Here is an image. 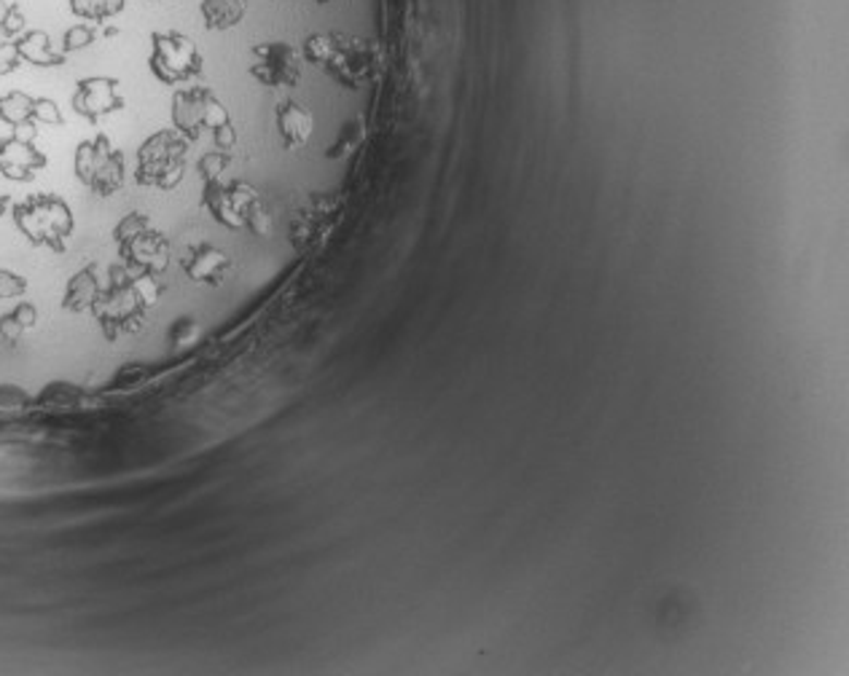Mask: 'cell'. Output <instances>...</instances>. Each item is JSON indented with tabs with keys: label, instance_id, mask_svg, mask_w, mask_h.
Masks as SVG:
<instances>
[{
	"label": "cell",
	"instance_id": "8992f818",
	"mask_svg": "<svg viewBox=\"0 0 849 676\" xmlns=\"http://www.w3.org/2000/svg\"><path fill=\"white\" fill-rule=\"evenodd\" d=\"M304 44L291 40H258L251 46V65L247 75L267 89H296L304 78Z\"/></svg>",
	"mask_w": 849,
	"mask_h": 676
},
{
	"label": "cell",
	"instance_id": "83f0119b",
	"mask_svg": "<svg viewBox=\"0 0 849 676\" xmlns=\"http://www.w3.org/2000/svg\"><path fill=\"white\" fill-rule=\"evenodd\" d=\"M9 207H11V199H9V196L0 194V218L5 216V210H9Z\"/></svg>",
	"mask_w": 849,
	"mask_h": 676
},
{
	"label": "cell",
	"instance_id": "30bf717a",
	"mask_svg": "<svg viewBox=\"0 0 849 676\" xmlns=\"http://www.w3.org/2000/svg\"><path fill=\"white\" fill-rule=\"evenodd\" d=\"M71 106L81 119L97 124L106 115L117 113L124 108V97L119 95V81L111 75H89L76 84V91L71 97Z\"/></svg>",
	"mask_w": 849,
	"mask_h": 676
},
{
	"label": "cell",
	"instance_id": "7a4b0ae2",
	"mask_svg": "<svg viewBox=\"0 0 849 676\" xmlns=\"http://www.w3.org/2000/svg\"><path fill=\"white\" fill-rule=\"evenodd\" d=\"M172 124L189 143L199 140L205 132H213L218 150L232 153L236 146V130L232 113L210 86H183L172 95Z\"/></svg>",
	"mask_w": 849,
	"mask_h": 676
},
{
	"label": "cell",
	"instance_id": "603a6c76",
	"mask_svg": "<svg viewBox=\"0 0 849 676\" xmlns=\"http://www.w3.org/2000/svg\"><path fill=\"white\" fill-rule=\"evenodd\" d=\"M148 225H151V221H148V216H143V212H130V216L121 218L117 229H113V239H117V245H119V242L130 239V236H135V234H141V231L148 229Z\"/></svg>",
	"mask_w": 849,
	"mask_h": 676
},
{
	"label": "cell",
	"instance_id": "d4e9b609",
	"mask_svg": "<svg viewBox=\"0 0 849 676\" xmlns=\"http://www.w3.org/2000/svg\"><path fill=\"white\" fill-rule=\"evenodd\" d=\"M20 67H22V57H20V49H16V40L5 38L3 44H0V75H9L20 71Z\"/></svg>",
	"mask_w": 849,
	"mask_h": 676
},
{
	"label": "cell",
	"instance_id": "2e32d148",
	"mask_svg": "<svg viewBox=\"0 0 849 676\" xmlns=\"http://www.w3.org/2000/svg\"><path fill=\"white\" fill-rule=\"evenodd\" d=\"M251 11V0H202L199 14L207 30H234Z\"/></svg>",
	"mask_w": 849,
	"mask_h": 676
},
{
	"label": "cell",
	"instance_id": "7c38bea8",
	"mask_svg": "<svg viewBox=\"0 0 849 676\" xmlns=\"http://www.w3.org/2000/svg\"><path fill=\"white\" fill-rule=\"evenodd\" d=\"M275 126L280 146L286 150H302L315 132V113L304 102L286 97L275 106Z\"/></svg>",
	"mask_w": 849,
	"mask_h": 676
},
{
	"label": "cell",
	"instance_id": "277c9868",
	"mask_svg": "<svg viewBox=\"0 0 849 676\" xmlns=\"http://www.w3.org/2000/svg\"><path fill=\"white\" fill-rule=\"evenodd\" d=\"M14 225L31 245L46 247L51 253H65L73 234V210L62 196L33 194L14 205Z\"/></svg>",
	"mask_w": 849,
	"mask_h": 676
},
{
	"label": "cell",
	"instance_id": "44dd1931",
	"mask_svg": "<svg viewBox=\"0 0 849 676\" xmlns=\"http://www.w3.org/2000/svg\"><path fill=\"white\" fill-rule=\"evenodd\" d=\"M229 164H232V153L216 148V150H207L205 156H199L196 170H199L202 181L213 183V181H223V172L229 170Z\"/></svg>",
	"mask_w": 849,
	"mask_h": 676
},
{
	"label": "cell",
	"instance_id": "4316f807",
	"mask_svg": "<svg viewBox=\"0 0 849 676\" xmlns=\"http://www.w3.org/2000/svg\"><path fill=\"white\" fill-rule=\"evenodd\" d=\"M196 339H199V328H196L192 320H186L181 328H175V344H194Z\"/></svg>",
	"mask_w": 849,
	"mask_h": 676
},
{
	"label": "cell",
	"instance_id": "5bb4252c",
	"mask_svg": "<svg viewBox=\"0 0 849 676\" xmlns=\"http://www.w3.org/2000/svg\"><path fill=\"white\" fill-rule=\"evenodd\" d=\"M16 40V49H20L22 62L33 67H62L65 65L68 54L62 49H57L54 40L46 30H25Z\"/></svg>",
	"mask_w": 849,
	"mask_h": 676
},
{
	"label": "cell",
	"instance_id": "7402d4cb",
	"mask_svg": "<svg viewBox=\"0 0 849 676\" xmlns=\"http://www.w3.org/2000/svg\"><path fill=\"white\" fill-rule=\"evenodd\" d=\"M95 40H97L95 25H89V22H76V25L68 27L65 36H62V51H65V54H73V51H81L86 49V46H92Z\"/></svg>",
	"mask_w": 849,
	"mask_h": 676
},
{
	"label": "cell",
	"instance_id": "484cf974",
	"mask_svg": "<svg viewBox=\"0 0 849 676\" xmlns=\"http://www.w3.org/2000/svg\"><path fill=\"white\" fill-rule=\"evenodd\" d=\"M62 113L57 108L54 100L49 97H36V124H49V126H60L62 124Z\"/></svg>",
	"mask_w": 849,
	"mask_h": 676
},
{
	"label": "cell",
	"instance_id": "cb8c5ba5",
	"mask_svg": "<svg viewBox=\"0 0 849 676\" xmlns=\"http://www.w3.org/2000/svg\"><path fill=\"white\" fill-rule=\"evenodd\" d=\"M27 293V280L25 276L14 274V271L0 269V300L9 298H20Z\"/></svg>",
	"mask_w": 849,
	"mask_h": 676
},
{
	"label": "cell",
	"instance_id": "e0dca14e",
	"mask_svg": "<svg viewBox=\"0 0 849 676\" xmlns=\"http://www.w3.org/2000/svg\"><path fill=\"white\" fill-rule=\"evenodd\" d=\"M0 121L14 130H33L36 126V97L25 91H5L0 95Z\"/></svg>",
	"mask_w": 849,
	"mask_h": 676
},
{
	"label": "cell",
	"instance_id": "3957f363",
	"mask_svg": "<svg viewBox=\"0 0 849 676\" xmlns=\"http://www.w3.org/2000/svg\"><path fill=\"white\" fill-rule=\"evenodd\" d=\"M202 207L216 223L232 231H251L256 236L271 234V216L264 194L247 181H213L202 188Z\"/></svg>",
	"mask_w": 849,
	"mask_h": 676
},
{
	"label": "cell",
	"instance_id": "6da1fadb",
	"mask_svg": "<svg viewBox=\"0 0 849 676\" xmlns=\"http://www.w3.org/2000/svg\"><path fill=\"white\" fill-rule=\"evenodd\" d=\"M111 287L102 291L97 304L92 306V315L97 317L108 339H117L121 333L141 331L146 311L159 298V287H156V276L143 271L132 274L130 269H119V266L111 269Z\"/></svg>",
	"mask_w": 849,
	"mask_h": 676
},
{
	"label": "cell",
	"instance_id": "d6986e66",
	"mask_svg": "<svg viewBox=\"0 0 849 676\" xmlns=\"http://www.w3.org/2000/svg\"><path fill=\"white\" fill-rule=\"evenodd\" d=\"M124 5L126 0H71V14L92 22V25H102V22L119 16Z\"/></svg>",
	"mask_w": 849,
	"mask_h": 676
},
{
	"label": "cell",
	"instance_id": "9a60e30c",
	"mask_svg": "<svg viewBox=\"0 0 849 676\" xmlns=\"http://www.w3.org/2000/svg\"><path fill=\"white\" fill-rule=\"evenodd\" d=\"M100 293L102 285L100 280H97V266L89 263L71 276V282H68L65 287V296H62V306H65L68 311H76V315H81V311H92V306L97 304Z\"/></svg>",
	"mask_w": 849,
	"mask_h": 676
},
{
	"label": "cell",
	"instance_id": "8fae6325",
	"mask_svg": "<svg viewBox=\"0 0 849 676\" xmlns=\"http://www.w3.org/2000/svg\"><path fill=\"white\" fill-rule=\"evenodd\" d=\"M49 164L44 150L36 143L25 140L20 135H11L0 140V175L14 183H27Z\"/></svg>",
	"mask_w": 849,
	"mask_h": 676
},
{
	"label": "cell",
	"instance_id": "ba28073f",
	"mask_svg": "<svg viewBox=\"0 0 849 676\" xmlns=\"http://www.w3.org/2000/svg\"><path fill=\"white\" fill-rule=\"evenodd\" d=\"M73 170L78 181L97 196H113L124 186V153L108 140V135H95L81 143Z\"/></svg>",
	"mask_w": 849,
	"mask_h": 676
},
{
	"label": "cell",
	"instance_id": "5b68a950",
	"mask_svg": "<svg viewBox=\"0 0 849 676\" xmlns=\"http://www.w3.org/2000/svg\"><path fill=\"white\" fill-rule=\"evenodd\" d=\"M189 140L178 130H159L137 150L135 183L143 188L172 190L186 175Z\"/></svg>",
	"mask_w": 849,
	"mask_h": 676
},
{
	"label": "cell",
	"instance_id": "9c48e42d",
	"mask_svg": "<svg viewBox=\"0 0 849 676\" xmlns=\"http://www.w3.org/2000/svg\"><path fill=\"white\" fill-rule=\"evenodd\" d=\"M119 256L130 271H143V274L161 276L170 269V242L154 225L143 229L141 234L119 242Z\"/></svg>",
	"mask_w": 849,
	"mask_h": 676
},
{
	"label": "cell",
	"instance_id": "f1b7e54d",
	"mask_svg": "<svg viewBox=\"0 0 849 676\" xmlns=\"http://www.w3.org/2000/svg\"><path fill=\"white\" fill-rule=\"evenodd\" d=\"M117 27H106V33H102V36H108V38H111V36H117Z\"/></svg>",
	"mask_w": 849,
	"mask_h": 676
},
{
	"label": "cell",
	"instance_id": "ac0fdd59",
	"mask_svg": "<svg viewBox=\"0 0 849 676\" xmlns=\"http://www.w3.org/2000/svg\"><path fill=\"white\" fill-rule=\"evenodd\" d=\"M38 322V309L33 304H20L14 311H9V315L0 320V336H3L5 344H20V339L25 336L31 328H36Z\"/></svg>",
	"mask_w": 849,
	"mask_h": 676
},
{
	"label": "cell",
	"instance_id": "52a82bcc",
	"mask_svg": "<svg viewBox=\"0 0 849 676\" xmlns=\"http://www.w3.org/2000/svg\"><path fill=\"white\" fill-rule=\"evenodd\" d=\"M148 67L154 78L165 86L189 84L199 78L205 71L199 49L189 36L178 30H159L151 36V54H148Z\"/></svg>",
	"mask_w": 849,
	"mask_h": 676
},
{
	"label": "cell",
	"instance_id": "f546056e",
	"mask_svg": "<svg viewBox=\"0 0 849 676\" xmlns=\"http://www.w3.org/2000/svg\"><path fill=\"white\" fill-rule=\"evenodd\" d=\"M146 3H159V0H146Z\"/></svg>",
	"mask_w": 849,
	"mask_h": 676
},
{
	"label": "cell",
	"instance_id": "ffe728a7",
	"mask_svg": "<svg viewBox=\"0 0 849 676\" xmlns=\"http://www.w3.org/2000/svg\"><path fill=\"white\" fill-rule=\"evenodd\" d=\"M27 27L25 11L14 0H0V36L20 38Z\"/></svg>",
	"mask_w": 849,
	"mask_h": 676
},
{
	"label": "cell",
	"instance_id": "4fadbf2b",
	"mask_svg": "<svg viewBox=\"0 0 849 676\" xmlns=\"http://www.w3.org/2000/svg\"><path fill=\"white\" fill-rule=\"evenodd\" d=\"M183 271L196 285L221 287L227 282L229 271H232V258L221 247L202 242V245H194L189 256L183 258Z\"/></svg>",
	"mask_w": 849,
	"mask_h": 676
}]
</instances>
